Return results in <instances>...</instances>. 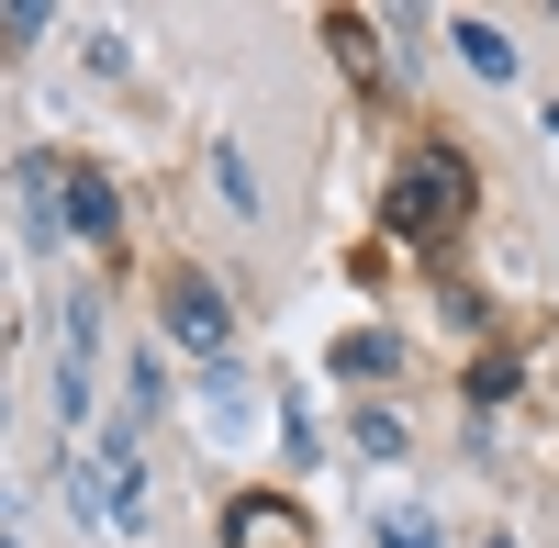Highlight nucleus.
Here are the masks:
<instances>
[{
	"instance_id": "obj_1",
	"label": "nucleus",
	"mask_w": 559,
	"mask_h": 548,
	"mask_svg": "<svg viewBox=\"0 0 559 548\" xmlns=\"http://www.w3.org/2000/svg\"><path fill=\"white\" fill-rule=\"evenodd\" d=\"M381 224H392V236H414V247H437L448 224H471V168H459L448 146L403 157V168H392V191H381Z\"/></svg>"
},
{
	"instance_id": "obj_2",
	"label": "nucleus",
	"mask_w": 559,
	"mask_h": 548,
	"mask_svg": "<svg viewBox=\"0 0 559 548\" xmlns=\"http://www.w3.org/2000/svg\"><path fill=\"white\" fill-rule=\"evenodd\" d=\"M90 415H102V302H57V426L79 437Z\"/></svg>"
},
{
	"instance_id": "obj_3",
	"label": "nucleus",
	"mask_w": 559,
	"mask_h": 548,
	"mask_svg": "<svg viewBox=\"0 0 559 548\" xmlns=\"http://www.w3.org/2000/svg\"><path fill=\"white\" fill-rule=\"evenodd\" d=\"M79 504H90V526H146V460H134V437H90L79 448Z\"/></svg>"
},
{
	"instance_id": "obj_4",
	"label": "nucleus",
	"mask_w": 559,
	"mask_h": 548,
	"mask_svg": "<svg viewBox=\"0 0 559 548\" xmlns=\"http://www.w3.org/2000/svg\"><path fill=\"white\" fill-rule=\"evenodd\" d=\"M168 336H179V347H202V358L236 347V313H224V291L202 281V269H179V281H168Z\"/></svg>"
},
{
	"instance_id": "obj_5",
	"label": "nucleus",
	"mask_w": 559,
	"mask_h": 548,
	"mask_svg": "<svg viewBox=\"0 0 559 548\" xmlns=\"http://www.w3.org/2000/svg\"><path fill=\"white\" fill-rule=\"evenodd\" d=\"M224 548H302V515H292V504H269V492H236Z\"/></svg>"
},
{
	"instance_id": "obj_6",
	"label": "nucleus",
	"mask_w": 559,
	"mask_h": 548,
	"mask_svg": "<svg viewBox=\"0 0 559 548\" xmlns=\"http://www.w3.org/2000/svg\"><path fill=\"white\" fill-rule=\"evenodd\" d=\"M68 236H90V247H112V236H123V202H112V179H102V168H68Z\"/></svg>"
},
{
	"instance_id": "obj_7",
	"label": "nucleus",
	"mask_w": 559,
	"mask_h": 548,
	"mask_svg": "<svg viewBox=\"0 0 559 548\" xmlns=\"http://www.w3.org/2000/svg\"><path fill=\"white\" fill-rule=\"evenodd\" d=\"M23 213H34V236H68V168L57 157L23 168Z\"/></svg>"
},
{
	"instance_id": "obj_8",
	"label": "nucleus",
	"mask_w": 559,
	"mask_h": 548,
	"mask_svg": "<svg viewBox=\"0 0 559 548\" xmlns=\"http://www.w3.org/2000/svg\"><path fill=\"white\" fill-rule=\"evenodd\" d=\"M459 57H471L481 79H515V45H503V23H459Z\"/></svg>"
},
{
	"instance_id": "obj_9",
	"label": "nucleus",
	"mask_w": 559,
	"mask_h": 548,
	"mask_svg": "<svg viewBox=\"0 0 559 548\" xmlns=\"http://www.w3.org/2000/svg\"><path fill=\"white\" fill-rule=\"evenodd\" d=\"M336 370H347V381H381V370H392V336H347Z\"/></svg>"
},
{
	"instance_id": "obj_10",
	"label": "nucleus",
	"mask_w": 559,
	"mask_h": 548,
	"mask_svg": "<svg viewBox=\"0 0 559 548\" xmlns=\"http://www.w3.org/2000/svg\"><path fill=\"white\" fill-rule=\"evenodd\" d=\"M381 548H437V526L414 515V504H392V515H381Z\"/></svg>"
},
{
	"instance_id": "obj_11",
	"label": "nucleus",
	"mask_w": 559,
	"mask_h": 548,
	"mask_svg": "<svg viewBox=\"0 0 559 548\" xmlns=\"http://www.w3.org/2000/svg\"><path fill=\"white\" fill-rule=\"evenodd\" d=\"M481 548H515V537H481Z\"/></svg>"
},
{
	"instance_id": "obj_12",
	"label": "nucleus",
	"mask_w": 559,
	"mask_h": 548,
	"mask_svg": "<svg viewBox=\"0 0 559 548\" xmlns=\"http://www.w3.org/2000/svg\"><path fill=\"white\" fill-rule=\"evenodd\" d=\"M548 134H559V102H548Z\"/></svg>"
}]
</instances>
